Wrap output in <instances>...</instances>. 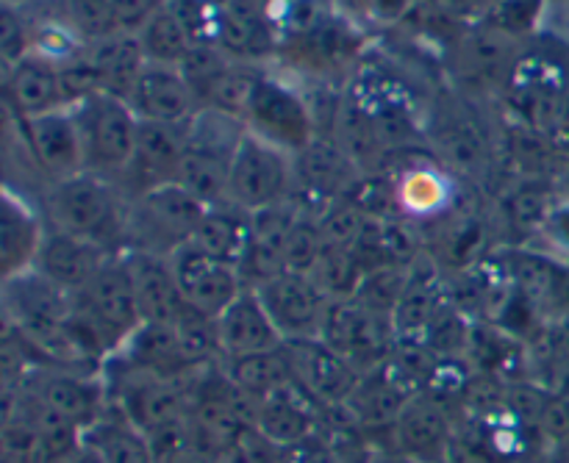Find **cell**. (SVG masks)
Wrapping results in <instances>:
<instances>
[{"mask_svg": "<svg viewBox=\"0 0 569 463\" xmlns=\"http://www.w3.org/2000/svg\"><path fill=\"white\" fill-rule=\"evenodd\" d=\"M128 194L111 178L78 172L64 181L48 183L44 222L48 228L103 244L111 253L126 250Z\"/></svg>", "mask_w": 569, "mask_h": 463, "instance_id": "obj_1", "label": "cell"}, {"mask_svg": "<svg viewBox=\"0 0 569 463\" xmlns=\"http://www.w3.org/2000/svg\"><path fill=\"white\" fill-rule=\"evenodd\" d=\"M248 125L217 109H200L187 125V150H183L178 181L206 209L228 203V175L239 142Z\"/></svg>", "mask_w": 569, "mask_h": 463, "instance_id": "obj_2", "label": "cell"}, {"mask_svg": "<svg viewBox=\"0 0 569 463\" xmlns=\"http://www.w3.org/2000/svg\"><path fill=\"white\" fill-rule=\"evenodd\" d=\"M194 375L198 370L187 378H164L126 364L114 355H109V361L103 364L109 403L117 405L144 433L189 414Z\"/></svg>", "mask_w": 569, "mask_h": 463, "instance_id": "obj_3", "label": "cell"}, {"mask_svg": "<svg viewBox=\"0 0 569 463\" xmlns=\"http://www.w3.org/2000/svg\"><path fill=\"white\" fill-rule=\"evenodd\" d=\"M0 303H3L6 325L31 339L44 359H53L56 348L76 316V294L56 286L42 272L26 270L20 275L3 278Z\"/></svg>", "mask_w": 569, "mask_h": 463, "instance_id": "obj_4", "label": "cell"}, {"mask_svg": "<svg viewBox=\"0 0 569 463\" xmlns=\"http://www.w3.org/2000/svg\"><path fill=\"white\" fill-rule=\"evenodd\" d=\"M203 214L206 205L181 183H164L137 198H128L126 250H150L159 255L176 253L178 248L192 242Z\"/></svg>", "mask_w": 569, "mask_h": 463, "instance_id": "obj_5", "label": "cell"}, {"mask_svg": "<svg viewBox=\"0 0 569 463\" xmlns=\"http://www.w3.org/2000/svg\"><path fill=\"white\" fill-rule=\"evenodd\" d=\"M87 150V170L120 183L137 150L139 117L131 103L111 94H92L72 105Z\"/></svg>", "mask_w": 569, "mask_h": 463, "instance_id": "obj_6", "label": "cell"}, {"mask_svg": "<svg viewBox=\"0 0 569 463\" xmlns=\"http://www.w3.org/2000/svg\"><path fill=\"white\" fill-rule=\"evenodd\" d=\"M76 309L83 322L98 333L109 355H114L144 325L122 253H111L92 281L76 292Z\"/></svg>", "mask_w": 569, "mask_h": 463, "instance_id": "obj_7", "label": "cell"}, {"mask_svg": "<svg viewBox=\"0 0 569 463\" xmlns=\"http://www.w3.org/2000/svg\"><path fill=\"white\" fill-rule=\"evenodd\" d=\"M292 172L295 181L289 200L315 220H320L333 203L350 198L356 183L365 178L356 161L339 148L337 139L326 133L292 155Z\"/></svg>", "mask_w": 569, "mask_h": 463, "instance_id": "obj_8", "label": "cell"}, {"mask_svg": "<svg viewBox=\"0 0 569 463\" xmlns=\"http://www.w3.org/2000/svg\"><path fill=\"white\" fill-rule=\"evenodd\" d=\"M292 153L244 133L228 175V203L242 211H259L289 200L292 194Z\"/></svg>", "mask_w": 569, "mask_h": 463, "instance_id": "obj_9", "label": "cell"}, {"mask_svg": "<svg viewBox=\"0 0 569 463\" xmlns=\"http://www.w3.org/2000/svg\"><path fill=\"white\" fill-rule=\"evenodd\" d=\"M244 125L250 133L292 155L320 137L309 100L270 72L261 78L259 89L250 100Z\"/></svg>", "mask_w": 569, "mask_h": 463, "instance_id": "obj_10", "label": "cell"}, {"mask_svg": "<svg viewBox=\"0 0 569 463\" xmlns=\"http://www.w3.org/2000/svg\"><path fill=\"white\" fill-rule=\"evenodd\" d=\"M322 342L359 366L361 375L376 370L398 350V333L389 316L365 309L356 298L333 300L322 322Z\"/></svg>", "mask_w": 569, "mask_h": 463, "instance_id": "obj_11", "label": "cell"}, {"mask_svg": "<svg viewBox=\"0 0 569 463\" xmlns=\"http://www.w3.org/2000/svg\"><path fill=\"white\" fill-rule=\"evenodd\" d=\"M292 381L320 411L339 409L353 400L361 383V370L345 355L328 348L322 339H298L283 344Z\"/></svg>", "mask_w": 569, "mask_h": 463, "instance_id": "obj_12", "label": "cell"}, {"mask_svg": "<svg viewBox=\"0 0 569 463\" xmlns=\"http://www.w3.org/2000/svg\"><path fill=\"white\" fill-rule=\"evenodd\" d=\"M253 289L270 320L276 322L283 342L320 339L331 300L320 292V286L309 275L278 272V275L256 283Z\"/></svg>", "mask_w": 569, "mask_h": 463, "instance_id": "obj_13", "label": "cell"}, {"mask_svg": "<svg viewBox=\"0 0 569 463\" xmlns=\"http://www.w3.org/2000/svg\"><path fill=\"white\" fill-rule=\"evenodd\" d=\"M17 125H20L28 159L42 175H48L50 183L87 170V150H83L81 128L72 109L28 117V120H17Z\"/></svg>", "mask_w": 569, "mask_h": 463, "instance_id": "obj_14", "label": "cell"}, {"mask_svg": "<svg viewBox=\"0 0 569 463\" xmlns=\"http://www.w3.org/2000/svg\"><path fill=\"white\" fill-rule=\"evenodd\" d=\"M170 264L176 270L183 303L200 314L220 316L248 289L242 270L203 253L192 242L170 253Z\"/></svg>", "mask_w": 569, "mask_h": 463, "instance_id": "obj_15", "label": "cell"}, {"mask_svg": "<svg viewBox=\"0 0 569 463\" xmlns=\"http://www.w3.org/2000/svg\"><path fill=\"white\" fill-rule=\"evenodd\" d=\"M20 392H28L59 416L87 431L109 405L103 372H78L64 366H42Z\"/></svg>", "mask_w": 569, "mask_h": 463, "instance_id": "obj_16", "label": "cell"}, {"mask_svg": "<svg viewBox=\"0 0 569 463\" xmlns=\"http://www.w3.org/2000/svg\"><path fill=\"white\" fill-rule=\"evenodd\" d=\"M398 453L415 463H448L453 450V420L442 400L420 392L389 427Z\"/></svg>", "mask_w": 569, "mask_h": 463, "instance_id": "obj_17", "label": "cell"}, {"mask_svg": "<svg viewBox=\"0 0 569 463\" xmlns=\"http://www.w3.org/2000/svg\"><path fill=\"white\" fill-rule=\"evenodd\" d=\"M183 150H187V125H164V122L139 120L137 150L131 167L120 181L128 198L178 181Z\"/></svg>", "mask_w": 569, "mask_h": 463, "instance_id": "obj_18", "label": "cell"}, {"mask_svg": "<svg viewBox=\"0 0 569 463\" xmlns=\"http://www.w3.org/2000/svg\"><path fill=\"white\" fill-rule=\"evenodd\" d=\"M209 39L220 44L233 61H250V64H259L281 44L270 6H261L256 0L222 3L211 17Z\"/></svg>", "mask_w": 569, "mask_h": 463, "instance_id": "obj_19", "label": "cell"}, {"mask_svg": "<svg viewBox=\"0 0 569 463\" xmlns=\"http://www.w3.org/2000/svg\"><path fill=\"white\" fill-rule=\"evenodd\" d=\"M300 214L303 211L292 200L248 211V255L242 264V278L248 286L283 272V255H287L289 236Z\"/></svg>", "mask_w": 569, "mask_h": 463, "instance_id": "obj_20", "label": "cell"}, {"mask_svg": "<svg viewBox=\"0 0 569 463\" xmlns=\"http://www.w3.org/2000/svg\"><path fill=\"white\" fill-rule=\"evenodd\" d=\"M128 103L139 120L164 122V125H189L200 111V100L187 78L178 67L167 64H144Z\"/></svg>", "mask_w": 569, "mask_h": 463, "instance_id": "obj_21", "label": "cell"}, {"mask_svg": "<svg viewBox=\"0 0 569 463\" xmlns=\"http://www.w3.org/2000/svg\"><path fill=\"white\" fill-rule=\"evenodd\" d=\"M217 325H220L222 361L278 353V350H283V344H287L281 333H278L276 322L270 320L267 309L261 305L253 286L244 289V292L217 316Z\"/></svg>", "mask_w": 569, "mask_h": 463, "instance_id": "obj_22", "label": "cell"}, {"mask_svg": "<svg viewBox=\"0 0 569 463\" xmlns=\"http://www.w3.org/2000/svg\"><path fill=\"white\" fill-rule=\"evenodd\" d=\"M120 253L122 261H126L128 278L133 283V294H137L144 322L172 325L178 314L187 309V303H183L170 255L150 253V250H120Z\"/></svg>", "mask_w": 569, "mask_h": 463, "instance_id": "obj_23", "label": "cell"}, {"mask_svg": "<svg viewBox=\"0 0 569 463\" xmlns=\"http://www.w3.org/2000/svg\"><path fill=\"white\" fill-rule=\"evenodd\" d=\"M3 94L17 120L67 109L59 64L39 53H28L3 72Z\"/></svg>", "mask_w": 569, "mask_h": 463, "instance_id": "obj_24", "label": "cell"}, {"mask_svg": "<svg viewBox=\"0 0 569 463\" xmlns=\"http://www.w3.org/2000/svg\"><path fill=\"white\" fill-rule=\"evenodd\" d=\"M109 255L111 250H106L103 244L48 228L37 261H33V270L42 272L56 286L76 294L92 281L94 272L106 264Z\"/></svg>", "mask_w": 569, "mask_h": 463, "instance_id": "obj_25", "label": "cell"}, {"mask_svg": "<svg viewBox=\"0 0 569 463\" xmlns=\"http://www.w3.org/2000/svg\"><path fill=\"white\" fill-rule=\"evenodd\" d=\"M428 139L448 170L478 175L492 159V148L476 114L465 109H442L428 125Z\"/></svg>", "mask_w": 569, "mask_h": 463, "instance_id": "obj_26", "label": "cell"}, {"mask_svg": "<svg viewBox=\"0 0 569 463\" xmlns=\"http://www.w3.org/2000/svg\"><path fill=\"white\" fill-rule=\"evenodd\" d=\"M522 44L526 42H517V39L483 26V22H476L459 42L456 67L465 76V81L478 83V87H487V83H503L506 87L511 70L522 56Z\"/></svg>", "mask_w": 569, "mask_h": 463, "instance_id": "obj_27", "label": "cell"}, {"mask_svg": "<svg viewBox=\"0 0 569 463\" xmlns=\"http://www.w3.org/2000/svg\"><path fill=\"white\" fill-rule=\"evenodd\" d=\"M317 425H320V409L295 383L259 403L256 431L278 450H295L317 439Z\"/></svg>", "mask_w": 569, "mask_h": 463, "instance_id": "obj_28", "label": "cell"}, {"mask_svg": "<svg viewBox=\"0 0 569 463\" xmlns=\"http://www.w3.org/2000/svg\"><path fill=\"white\" fill-rule=\"evenodd\" d=\"M44 233H48V222L28 205L26 198L6 189L3 211H0V264H3V278L33 270Z\"/></svg>", "mask_w": 569, "mask_h": 463, "instance_id": "obj_29", "label": "cell"}, {"mask_svg": "<svg viewBox=\"0 0 569 463\" xmlns=\"http://www.w3.org/2000/svg\"><path fill=\"white\" fill-rule=\"evenodd\" d=\"M81 444L92 450L100 463H156L148 433L111 403L83 431Z\"/></svg>", "mask_w": 569, "mask_h": 463, "instance_id": "obj_30", "label": "cell"}, {"mask_svg": "<svg viewBox=\"0 0 569 463\" xmlns=\"http://www.w3.org/2000/svg\"><path fill=\"white\" fill-rule=\"evenodd\" d=\"M87 59L98 70L103 94L120 98L126 103L131 100L133 87H137L139 76L148 64L137 33H111L98 42H89Z\"/></svg>", "mask_w": 569, "mask_h": 463, "instance_id": "obj_31", "label": "cell"}, {"mask_svg": "<svg viewBox=\"0 0 569 463\" xmlns=\"http://www.w3.org/2000/svg\"><path fill=\"white\" fill-rule=\"evenodd\" d=\"M453 178L445 167H409L395 178V203L403 220H437L453 205Z\"/></svg>", "mask_w": 569, "mask_h": 463, "instance_id": "obj_32", "label": "cell"}, {"mask_svg": "<svg viewBox=\"0 0 569 463\" xmlns=\"http://www.w3.org/2000/svg\"><path fill=\"white\" fill-rule=\"evenodd\" d=\"M114 359L164 378H187L194 372L192 366L187 364V359H183L176 331H172V325H164V322H144V325L117 350Z\"/></svg>", "mask_w": 569, "mask_h": 463, "instance_id": "obj_33", "label": "cell"}, {"mask_svg": "<svg viewBox=\"0 0 569 463\" xmlns=\"http://www.w3.org/2000/svg\"><path fill=\"white\" fill-rule=\"evenodd\" d=\"M194 248L226 264L242 270L244 255H248V211L233 203H220L206 209L198 231L192 236Z\"/></svg>", "mask_w": 569, "mask_h": 463, "instance_id": "obj_34", "label": "cell"}, {"mask_svg": "<svg viewBox=\"0 0 569 463\" xmlns=\"http://www.w3.org/2000/svg\"><path fill=\"white\" fill-rule=\"evenodd\" d=\"M139 44H142V53L148 59V64H167L178 67L181 59L187 56V50L192 48L194 33L189 28L187 17L178 11V6L167 3L164 9L156 11L148 22L142 26V31L137 33Z\"/></svg>", "mask_w": 569, "mask_h": 463, "instance_id": "obj_35", "label": "cell"}, {"mask_svg": "<svg viewBox=\"0 0 569 463\" xmlns=\"http://www.w3.org/2000/svg\"><path fill=\"white\" fill-rule=\"evenodd\" d=\"M220 364L222 372L228 375V381L237 383L242 392H248L250 397H256L259 403L261 400L272 397V394L283 392V389L295 383L283 350H278V353L250 355V359L220 361Z\"/></svg>", "mask_w": 569, "mask_h": 463, "instance_id": "obj_36", "label": "cell"}, {"mask_svg": "<svg viewBox=\"0 0 569 463\" xmlns=\"http://www.w3.org/2000/svg\"><path fill=\"white\" fill-rule=\"evenodd\" d=\"M264 76L267 70H261L259 64H250V61H231L228 70L211 83L200 109H217L222 111V114H231L244 122L250 100H253L256 89H259Z\"/></svg>", "mask_w": 569, "mask_h": 463, "instance_id": "obj_37", "label": "cell"}, {"mask_svg": "<svg viewBox=\"0 0 569 463\" xmlns=\"http://www.w3.org/2000/svg\"><path fill=\"white\" fill-rule=\"evenodd\" d=\"M300 50L303 56H315L320 67L348 64L359 53V33L345 22V17L326 14L311 31L300 33Z\"/></svg>", "mask_w": 569, "mask_h": 463, "instance_id": "obj_38", "label": "cell"}, {"mask_svg": "<svg viewBox=\"0 0 569 463\" xmlns=\"http://www.w3.org/2000/svg\"><path fill=\"white\" fill-rule=\"evenodd\" d=\"M181 353L192 370H203V366L220 364L222 361V344H220V325L217 316L200 314L194 309H183L178 320L172 322Z\"/></svg>", "mask_w": 569, "mask_h": 463, "instance_id": "obj_39", "label": "cell"}, {"mask_svg": "<svg viewBox=\"0 0 569 463\" xmlns=\"http://www.w3.org/2000/svg\"><path fill=\"white\" fill-rule=\"evenodd\" d=\"M0 461L3 463H50L48 447L37 422L17 403H3V431H0Z\"/></svg>", "mask_w": 569, "mask_h": 463, "instance_id": "obj_40", "label": "cell"}, {"mask_svg": "<svg viewBox=\"0 0 569 463\" xmlns=\"http://www.w3.org/2000/svg\"><path fill=\"white\" fill-rule=\"evenodd\" d=\"M365 272H367V266L361 264V259L353 253V250L326 248L322 250L320 261H317L315 272H311L309 278L317 283V286H320V292L333 303V300L356 298Z\"/></svg>", "mask_w": 569, "mask_h": 463, "instance_id": "obj_41", "label": "cell"}, {"mask_svg": "<svg viewBox=\"0 0 569 463\" xmlns=\"http://www.w3.org/2000/svg\"><path fill=\"white\" fill-rule=\"evenodd\" d=\"M409 272L411 264L372 266V270H367L365 278H361L356 300H359L365 309L392 320L395 309H398L400 298H403L406 292V283H409Z\"/></svg>", "mask_w": 569, "mask_h": 463, "instance_id": "obj_42", "label": "cell"}, {"mask_svg": "<svg viewBox=\"0 0 569 463\" xmlns=\"http://www.w3.org/2000/svg\"><path fill=\"white\" fill-rule=\"evenodd\" d=\"M545 14H548V0H495L481 22L517 42H528V37L539 31Z\"/></svg>", "mask_w": 569, "mask_h": 463, "instance_id": "obj_43", "label": "cell"}, {"mask_svg": "<svg viewBox=\"0 0 569 463\" xmlns=\"http://www.w3.org/2000/svg\"><path fill=\"white\" fill-rule=\"evenodd\" d=\"M231 61V56H228L217 42H211V39H194L192 48L187 50V56H183L181 64H178V70H181V76L187 78L192 92L198 94V100L203 103L211 83L228 70Z\"/></svg>", "mask_w": 569, "mask_h": 463, "instance_id": "obj_44", "label": "cell"}, {"mask_svg": "<svg viewBox=\"0 0 569 463\" xmlns=\"http://www.w3.org/2000/svg\"><path fill=\"white\" fill-rule=\"evenodd\" d=\"M67 26L83 39V42H98L117 31L114 0H64Z\"/></svg>", "mask_w": 569, "mask_h": 463, "instance_id": "obj_45", "label": "cell"}, {"mask_svg": "<svg viewBox=\"0 0 569 463\" xmlns=\"http://www.w3.org/2000/svg\"><path fill=\"white\" fill-rule=\"evenodd\" d=\"M322 250H326V239H322L320 222L315 217L300 214V220L292 228V236H289L287 255H283V272L311 275Z\"/></svg>", "mask_w": 569, "mask_h": 463, "instance_id": "obj_46", "label": "cell"}, {"mask_svg": "<svg viewBox=\"0 0 569 463\" xmlns=\"http://www.w3.org/2000/svg\"><path fill=\"white\" fill-rule=\"evenodd\" d=\"M33 53V28L28 26L22 6L3 3L0 9V59H3V72L11 70L17 61Z\"/></svg>", "mask_w": 569, "mask_h": 463, "instance_id": "obj_47", "label": "cell"}, {"mask_svg": "<svg viewBox=\"0 0 569 463\" xmlns=\"http://www.w3.org/2000/svg\"><path fill=\"white\" fill-rule=\"evenodd\" d=\"M170 0H114V20L120 33H139L144 22Z\"/></svg>", "mask_w": 569, "mask_h": 463, "instance_id": "obj_48", "label": "cell"}, {"mask_svg": "<svg viewBox=\"0 0 569 463\" xmlns=\"http://www.w3.org/2000/svg\"><path fill=\"white\" fill-rule=\"evenodd\" d=\"M539 431L553 442L569 444V394H553L539 420Z\"/></svg>", "mask_w": 569, "mask_h": 463, "instance_id": "obj_49", "label": "cell"}, {"mask_svg": "<svg viewBox=\"0 0 569 463\" xmlns=\"http://www.w3.org/2000/svg\"><path fill=\"white\" fill-rule=\"evenodd\" d=\"M542 236L569 259V198L559 200L542 228Z\"/></svg>", "mask_w": 569, "mask_h": 463, "instance_id": "obj_50", "label": "cell"}, {"mask_svg": "<svg viewBox=\"0 0 569 463\" xmlns=\"http://www.w3.org/2000/svg\"><path fill=\"white\" fill-rule=\"evenodd\" d=\"M495 0H431L433 9L439 14L450 17V20H472L481 22L487 17V11L492 9Z\"/></svg>", "mask_w": 569, "mask_h": 463, "instance_id": "obj_51", "label": "cell"}, {"mask_svg": "<svg viewBox=\"0 0 569 463\" xmlns=\"http://www.w3.org/2000/svg\"><path fill=\"white\" fill-rule=\"evenodd\" d=\"M372 20L378 22H395L406 14L411 0H356Z\"/></svg>", "mask_w": 569, "mask_h": 463, "instance_id": "obj_52", "label": "cell"}, {"mask_svg": "<svg viewBox=\"0 0 569 463\" xmlns=\"http://www.w3.org/2000/svg\"><path fill=\"white\" fill-rule=\"evenodd\" d=\"M159 463H220V461L211 459V455H206V453H200V450H183V453L170 455V459H164Z\"/></svg>", "mask_w": 569, "mask_h": 463, "instance_id": "obj_53", "label": "cell"}, {"mask_svg": "<svg viewBox=\"0 0 569 463\" xmlns=\"http://www.w3.org/2000/svg\"><path fill=\"white\" fill-rule=\"evenodd\" d=\"M53 463H100V461H98V455L92 453V450L83 447V444H81V447H76L72 453H67L64 459H59Z\"/></svg>", "mask_w": 569, "mask_h": 463, "instance_id": "obj_54", "label": "cell"}, {"mask_svg": "<svg viewBox=\"0 0 569 463\" xmlns=\"http://www.w3.org/2000/svg\"><path fill=\"white\" fill-rule=\"evenodd\" d=\"M553 144L561 150V153L569 155V105H567V114H565V120H561V128H559V133H556Z\"/></svg>", "mask_w": 569, "mask_h": 463, "instance_id": "obj_55", "label": "cell"}, {"mask_svg": "<svg viewBox=\"0 0 569 463\" xmlns=\"http://www.w3.org/2000/svg\"><path fill=\"white\" fill-rule=\"evenodd\" d=\"M372 463H415V461L403 459V455H398V453H383V455H378Z\"/></svg>", "mask_w": 569, "mask_h": 463, "instance_id": "obj_56", "label": "cell"}, {"mask_svg": "<svg viewBox=\"0 0 569 463\" xmlns=\"http://www.w3.org/2000/svg\"><path fill=\"white\" fill-rule=\"evenodd\" d=\"M3 3H14V6H22V3H31V0H3Z\"/></svg>", "mask_w": 569, "mask_h": 463, "instance_id": "obj_57", "label": "cell"}, {"mask_svg": "<svg viewBox=\"0 0 569 463\" xmlns=\"http://www.w3.org/2000/svg\"><path fill=\"white\" fill-rule=\"evenodd\" d=\"M256 3H261V6H272V3H276V0H256Z\"/></svg>", "mask_w": 569, "mask_h": 463, "instance_id": "obj_58", "label": "cell"}, {"mask_svg": "<svg viewBox=\"0 0 569 463\" xmlns=\"http://www.w3.org/2000/svg\"><path fill=\"white\" fill-rule=\"evenodd\" d=\"M565 175H567V187H569V164H567V172H565Z\"/></svg>", "mask_w": 569, "mask_h": 463, "instance_id": "obj_59", "label": "cell"}, {"mask_svg": "<svg viewBox=\"0 0 569 463\" xmlns=\"http://www.w3.org/2000/svg\"><path fill=\"white\" fill-rule=\"evenodd\" d=\"M567 14H569V0H567Z\"/></svg>", "mask_w": 569, "mask_h": 463, "instance_id": "obj_60", "label": "cell"}]
</instances>
